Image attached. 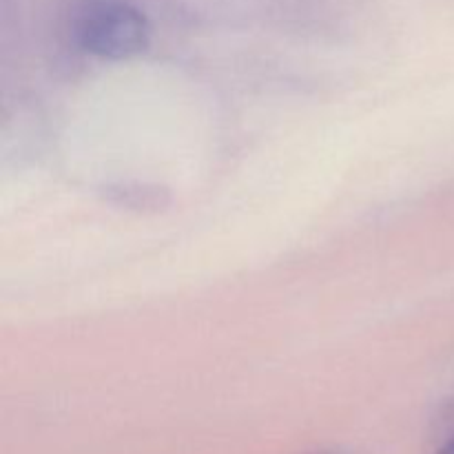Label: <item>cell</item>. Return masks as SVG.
<instances>
[{
	"label": "cell",
	"instance_id": "cell-3",
	"mask_svg": "<svg viewBox=\"0 0 454 454\" xmlns=\"http://www.w3.org/2000/svg\"><path fill=\"white\" fill-rule=\"evenodd\" d=\"M322 454H331V452H322Z\"/></svg>",
	"mask_w": 454,
	"mask_h": 454
},
{
	"label": "cell",
	"instance_id": "cell-2",
	"mask_svg": "<svg viewBox=\"0 0 454 454\" xmlns=\"http://www.w3.org/2000/svg\"><path fill=\"white\" fill-rule=\"evenodd\" d=\"M433 454H454V428L448 433V437L439 443L437 450H434Z\"/></svg>",
	"mask_w": 454,
	"mask_h": 454
},
{
	"label": "cell",
	"instance_id": "cell-1",
	"mask_svg": "<svg viewBox=\"0 0 454 454\" xmlns=\"http://www.w3.org/2000/svg\"><path fill=\"white\" fill-rule=\"evenodd\" d=\"M78 40L87 51L102 58H127L146 44V22L122 3L93 4L78 25Z\"/></svg>",
	"mask_w": 454,
	"mask_h": 454
}]
</instances>
